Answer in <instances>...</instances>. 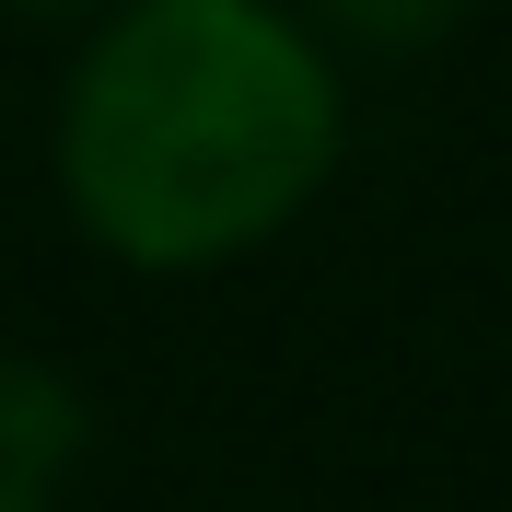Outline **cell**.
Listing matches in <instances>:
<instances>
[{
    "label": "cell",
    "instance_id": "obj_2",
    "mask_svg": "<svg viewBox=\"0 0 512 512\" xmlns=\"http://www.w3.org/2000/svg\"><path fill=\"white\" fill-rule=\"evenodd\" d=\"M82 443H94V408L70 396V373L0 350V501H47Z\"/></svg>",
    "mask_w": 512,
    "mask_h": 512
},
{
    "label": "cell",
    "instance_id": "obj_4",
    "mask_svg": "<svg viewBox=\"0 0 512 512\" xmlns=\"http://www.w3.org/2000/svg\"><path fill=\"white\" fill-rule=\"evenodd\" d=\"M105 12H117V0H0V24H82V35H94Z\"/></svg>",
    "mask_w": 512,
    "mask_h": 512
},
{
    "label": "cell",
    "instance_id": "obj_5",
    "mask_svg": "<svg viewBox=\"0 0 512 512\" xmlns=\"http://www.w3.org/2000/svg\"><path fill=\"white\" fill-rule=\"evenodd\" d=\"M0 512H47V501H0Z\"/></svg>",
    "mask_w": 512,
    "mask_h": 512
},
{
    "label": "cell",
    "instance_id": "obj_3",
    "mask_svg": "<svg viewBox=\"0 0 512 512\" xmlns=\"http://www.w3.org/2000/svg\"><path fill=\"white\" fill-rule=\"evenodd\" d=\"M291 12H303L326 47H384V59H396V47H443L478 0H291Z\"/></svg>",
    "mask_w": 512,
    "mask_h": 512
},
{
    "label": "cell",
    "instance_id": "obj_1",
    "mask_svg": "<svg viewBox=\"0 0 512 512\" xmlns=\"http://www.w3.org/2000/svg\"><path fill=\"white\" fill-rule=\"evenodd\" d=\"M338 175V47L291 0H117L59 82V198L117 268L256 256Z\"/></svg>",
    "mask_w": 512,
    "mask_h": 512
}]
</instances>
